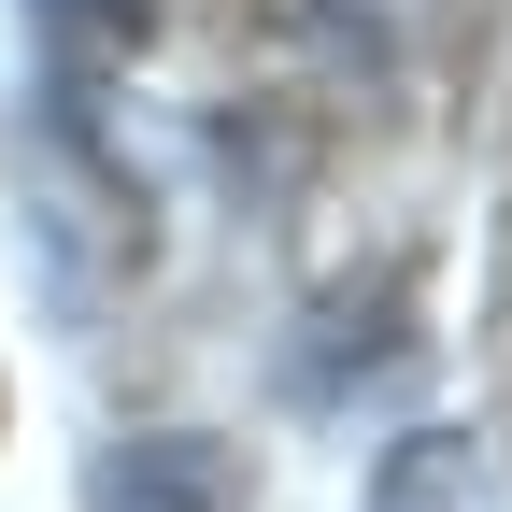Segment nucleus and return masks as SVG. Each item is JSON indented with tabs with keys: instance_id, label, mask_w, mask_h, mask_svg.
Here are the masks:
<instances>
[{
	"instance_id": "nucleus-2",
	"label": "nucleus",
	"mask_w": 512,
	"mask_h": 512,
	"mask_svg": "<svg viewBox=\"0 0 512 512\" xmlns=\"http://www.w3.org/2000/svg\"><path fill=\"white\" fill-rule=\"evenodd\" d=\"M29 29H43L57 86H100V72H128V57L157 43V0H29Z\"/></svg>"
},
{
	"instance_id": "nucleus-1",
	"label": "nucleus",
	"mask_w": 512,
	"mask_h": 512,
	"mask_svg": "<svg viewBox=\"0 0 512 512\" xmlns=\"http://www.w3.org/2000/svg\"><path fill=\"white\" fill-rule=\"evenodd\" d=\"M86 512H228V441L200 427H143L86 470Z\"/></svg>"
},
{
	"instance_id": "nucleus-3",
	"label": "nucleus",
	"mask_w": 512,
	"mask_h": 512,
	"mask_svg": "<svg viewBox=\"0 0 512 512\" xmlns=\"http://www.w3.org/2000/svg\"><path fill=\"white\" fill-rule=\"evenodd\" d=\"M370 512H484V441L470 427H413L370 470Z\"/></svg>"
}]
</instances>
